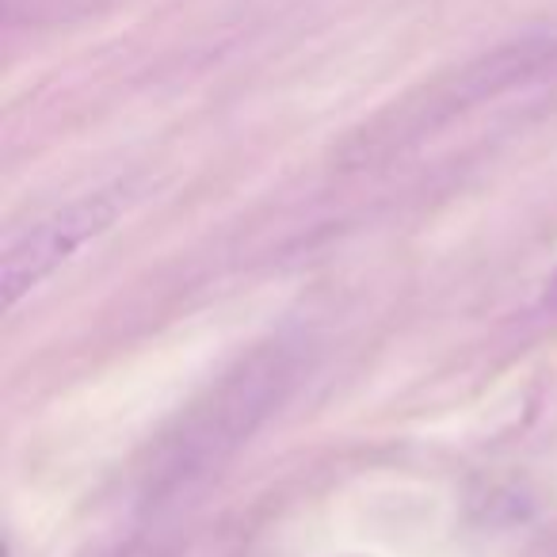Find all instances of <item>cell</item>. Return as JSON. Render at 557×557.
I'll use <instances>...</instances> for the list:
<instances>
[{"instance_id":"3","label":"cell","mask_w":557,"mask_h":557,"mask_svg":"<svg viewBox=\"0 0 557 557\" xmlns=\"http://www.w3.org/2000/svg\"><path fill=\"white\" fill-rule=\"evenodd\" d=\"M549 302L557 306V275H554V283H549Z\"/></svg>"},{"instance_id":"2","label":"cell","mask_w":557,"mask_h":557,"mask_svg":"<svg viewBox=\"0 0 557 557\" xmlns=\"http://www.w3.org/2000/svg\"><path fill=\"white\" fill-rule=\"evenodd\" d=\"M126 210V191H96L50 210L47 218L12 233L0 252V306L16 310L54 271L111 230Z\"/></svg>"},{"instance_id":"1","label":"cell","mask_w":557,"mask_h":557,"mask_svg":"<svg viewBox=\"0 0 557 557\" xmlns=\"http://www.w3.org/2000/svg\"><path fill=\"white\" fill-rule=\"evenodd\" d=\"M290 382H295L290 344H263L233 371H225L207 389V397L180 417V428L161 447L157 488H180L225 462L283 401Z\"/></svg>"}]
</instances>
